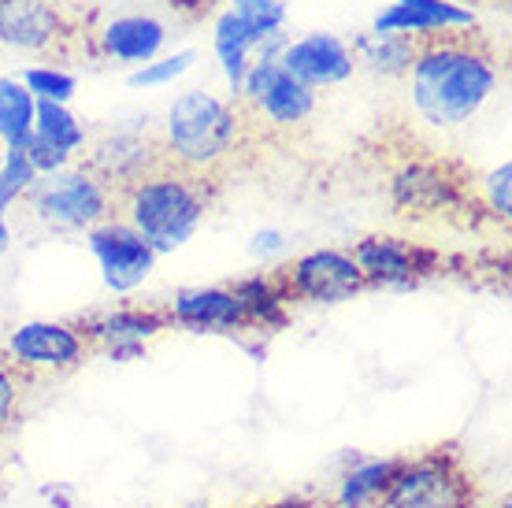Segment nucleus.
<instances>
[{
	"label": "nucleus",
	"instance_id": "nucleus-1",
	"mask_svg": "<svg viewBox=\"0 0 512 508\" xmlns=\"http://www.w3.org/2000/svg\"><path fill=\"white\" fill-rule=\"evenodd\" d=\"M409 101L427 127L457 130L483 112L498 89V60L472 34L416 45L409 64Z\"/></svg>",
	"mask_w": 512,
	"mask_h": 508
},
{
	"label": "nucleus",
	"instance_id": "nucleus-2",
	"mask_svg": "<svg viewBox=\"0 0 512 508\" xmlns=\"http://www.w3.org/2000/svg\"><path fill=\"white\" fill-rule=\"evenodd\" d=\"M249 130L253 123L238 101L216 97L208 89H186L182 97L171 101L156 138L171 167L216 182L234 164V156L245 149Z\"/></svg>",
	"mask_w": 512,
	"mask_h": 508
},
{
	"label": "nucleus",
	"instance_id": "nucleus-3",
	"mask_svg": "<svg viewBox=\"0 0 512 508\" xmlns=\"http://www.w3.org/2000/svg\"><path fill=\"white\" fill-rule=\"evenodd\" d=\"M116 216L138 230L156 256L175 253L205 223L208 182L164 164L119 193Z\"/></svg>",
	"mask_w": 512,
	"mask_h": 508
},
{
	"label": "nucleus",
	"instance_id": "nucleus-4",
	"mask_svg": "<svg viewBox=\"0 0 512 508\" xmlns=\"http://www.w3.org/2000/svg\"><path fill=\"white\" fill-rule=\"evenodd\" d=\"M38 223L60 234L90 230L116 216L119 193L108 190L101 178L86 167H64L56 175H41L23 197Z\"/></svg>",
	"mask_w": 512,
	"mask_h": 508
},
{
	"label": "nucleus",
	"instance_id": "nucleus-5",
	"mask_svg": "<svg viewBox=\"0 0 512 508\" xmlns=\"http://www.w3.org/2000/svg\"><path fill=\"white\" fill-rule=\"evenodd\" d=\"M379 508H479L475 479L449 449L401 460Z\"/></svg>",
	"mask_w": 512,
	"mask_h": 508
},
{
	"label": "nucleus",
	"instance_id": "nucleus-6",
	"mask_svg": "<svg viewBox=\"0 0 512 508\" xmlns=\"http://www.w3.org/2000/svg\"><path fill=\"white\" fill-rule=\"evenodd\" d=\"M90 342L82 327L60 323V319H26L8 331L4 338V360L12 364L26 382L52 379V375H71L86 364Z\"/></svg>",
	"mask_w": 512,
	"mask_h": 508
},
{
	"label": "nucleus",
	"instance_id": "nucleus-7",
	"mask_svg": "<svg viewBox=\"0 0 512 508\" xmlns=\"http://www.w3.org/2000/svg\"><path fill=\"white\" fill-rule=\"evenodd\" d=\"M242 112L249 123H268L275 130H297L316 115L320 97L297 78H290L275 60H256L242 82Z\"/></svg>",
	"mask_w": 512,
	"mask_h": 508
},
{
	"label": "nucleus",
	"instance_id": "nucleus-8",
	"mask_svg": "<svg viewBox=\"0 0 512 508\" xmlns=\"http://www.w3.org/2000/svg\"><path fill=\"white\" fill-rule=\"evenodd\" d=\"M275 275L290 301H308V305H342V301H353L360 290H368L353 256L331 245L297 256L294 264H286Z\"/></svg>",
	"mask_w": 512,
	"mask_h": 508
},
{
	"label": "nucleus",
	"instance_id": "nucleus-9",
	"mask_svg": "<svg viewBox=\"0 0 512 508\" xmlns=\"http://www.w3.org/2000/svg\"><path fill=\"white\" fill-rule=\"evenodd\" d=\"M75 19L60 0H0V45L23 56L64 52Z\"/></svg>",
	"mask_w": 512,
	"mask_h": 508
},
{
	"label": "nucleus",
	"instance_id": "nucleus-10",
	"mask_svg": "<svg viewBox=\"0 0 512 508\" xmlns=\"http://www.w3.org/2000/svg\"><path fill=\"white\" fill-rule=\"evenodd\" d=\"M86 249L93 253V260L101 267L104 286L112 293H134L156 267L153 245L119 216L86 230Z\"/></svg>",
	"mask_w": 512,
	"mask_h": 508
},
{
	"label": "nucleus",
	"instance_id": "nucleus-11",
	"mask_svg": "<svg viewBox=\"0 0 512 508\" xmlns=\"http://www.w3.org/2000/svg\"><path fill=\"white\" fill-rule=\"evenodd\" d=\"M164 164L167 160L156 134H149V130H112V134L93 141L82 167L101 178L108 190L123 193L138 178L153 175L156 167Z\"/></svg>",
	"mask_w": 512,
	"mask_h": 508
},
{
	"label": "nucleus",
	"instance_id": "nucleus-12",
	"mask_svg": "<svg viewBox=\"0 0 512 508\" xmlns=\"http://www.w3.org/2000/svg\"><path fill=\"white\" fill-rule=\"evenodd\" d=\"M275 64L290 78H297L301 86L320 93V89H334L349 82L357 71V56H353L346 38H338L331 30H312V34L286 41V49Z\"/></svg>",
	"mask_w": 512,
	"mask_h": 508
},
{
	"label": "nucleus",
	"instance_id": "nucleus-13",
	"mask_svg": "<svg viewBox=\"0 0 512 508\" xmlns=\"http://www.w3.org/2000/svg\"><path fill=\"white\" fill-rule=\"evenodd\" d=\"M475 12L453 0H394L379 8L368 34H401L412 41L431 38H457L475 30Z\"/></svg>",
	"mask_w": 512,
	"mask_h": 508
},
{
	"label": "nucleus",
	"instance_id": "nucleus-14",
	"mask_svg": "<svg viewBox=\"0 0 512 508\" xmlns=\"http://www.w3.org/2000/svg\"><path fill=\"white\" fill-rule=\"evenodd\" d=\"M353 264H357L364 286H386V290H409L431 271L435 256L412 242L390 238V234H368L360 238L353 249Z\"/></svg>",
	"mask_w": 512,
	"mask_h": 508
},
{
	"label": "nucleus",
	"instance_id": "nucleus-15",
	"mask_svg": "<svg viewBox=\"0 0 512 508\" xmlns=\"http://www.w3.org/2000/svg\"><path fill=\"white\" fill-rule=\"evenodd\" d=\"M167 327H171V319L160 308H116V312H104L101 319L86 323L82 334H86L90 349H101L104 356L127 364V360H138L145 345L160 338Z\"/></svg>",
	"mask_w": 512,
	"mask_h": 508
},
{
	"label": "nucleus",
	"instance_id": "nucleus-16",
	"mask_svg": "<svg viewBox=\"0 0 512 508\" xmlns=\"http://www.w3.org/2000/svg\"><path fill=\"white\" fill-rule=\"evenodd\" d=\"M167 319L193 334H238L249 331L245 308L231 286H190L167 305Z\"/></svg>",
	"mask_w": 512,
	"mask_h": 508
},
{
	"label": "nucleus",
	"instance_id": "nucleus-17",
	"mask_svg": "<svg viewBox=\"0 0 512 508\" xmlns=\"http://www.w3.org/2000/svg\"><path fill=\"white\" fill-rule=\"evenodd\" d=\"M167 23L156 19L149 12H130V15H116L93 34L97 41V52L104 60H116V64L127 67H145L149 60H156L167 45Z\"/></svg>",
	"mask_w": 512,
	"mask_h": 508
},
{
	"label": "nucleus",
	"instance_id": "nucleus-18",
	"mask_svg": "<svg viewBox=\"0 0 512 508\" xmlns=\"http://www.w3.org/2000/svg\"><path fill=\"white\" fill-rule=\"evenodd\" d=\"M390 197H394L397 208L405 212H416V216H427V212H442V208H453L461 190L457 182L442 171L438 164H405L390 178Z\"/></svg>",
	"mask_w": 512,
	"mask_h": 508
},
{
	"label": "nucleus",
	"instance_id": "nucleus-19",
	"mask_svg": "<svg viewBox=\"0 0 512 508\" xmlns=\"http://www.w3.org/2000/svg\"><path fill=\"white\" fill-rule=\"evenodd\" d=\"M256 34L249 26L231 12V8H223L216 15V23H212V52H216L219 67H223V78H227V86H231V101L242 97V82L249 75V67H253V52H256Z\"/></svg>",
	"mask_w": 512,
	"mask_h": 508
},
{
	"label": "nucleus",
	"instance_id": "nucleus-20",
	"mask_svg": "<svg viewBox=\"0 0 512 508\" xmlns=\"http://www.w3.org/2000/svg\"><path fill=\"white\" fill-rule=\"evenodd\" d=\"M231 290L242 301L249 327H260V331H282L286 327V319H290V297L282 290L279 275H264L260 271V275L234 282Z\"/></svg>",
	"mask_w": 512,
	"mask_h": 508
},
{
	"label": "nucleus",
	"instance_id": "nucleus-21",
	"mask_svg": "<svg viewBox=\"0 0 512 508\" xmlns=\"http://www.w3.org/2000/svg\"><path fill=\"white\" fill-rule=\"evenodd\" d=\"M401 460H360L342 475V483L334 490V508H379L386 486L394 479Z\"/></svg>",
	"mask_w": 512,
	"mask_h": 508
},
{
	"label": "nucleus",
	"instance_id": "nucleus-22",
	"mask_svg": "<svg viewBox=\"0 0 512 508\" xmlns=\"http://www.w3.org/2000/svg\"><path fill=\"white\" fill-rule=\"evenodd\" d=\"M416 45L420 41L401 38V34H357L349 49L357 56V67H368L372 75H383V78H401L409 75Z\"/></svg>",
	"mask_w": 512,
	"mask_h": 508
},
{
	"label": "nucleus",
	"instance_id": "nucleus-23",
	"mask_svg": "<svg viewBox=\"0 0 512 508\" xmlns=\"http://www.w3.org/2000/svg\"><path fill=\"white\" fill-rule=\"evenodd\" d=\"M34 134L45 138L49 145H56L71 160L90 145V134L82 127V119L67 104H52V101H38V108H34Z\"/></svg>",
	"mask_w": 512,
	"mask_h": 508
},
{
	"label": "nucleus",
	"instance_id": "nucleus-24",
	"mask_svg": "<svg viewBox=\"0 0 512 508\" xmlns=\"http://www.w3.org/2000/svg\"><path fill=\"white\" fill-rule=\"evenodd\" d=\"M34 93L19 78H0V141L8 149H19L34 134Z\"/></svg>",
	"mask_w": 512,
	"mask_h": 508
},
{
	"label": "nucleus",
	"instance_id": "nucleus-25",
	"mask_svg": "<svg viewBox=\"0 0 512 508\" xmlns=\"http://www.w3.org/2000/svg\"><path fill=\"white\" fill-rule=\"evenodd\" d=\"M19 82L34 93V101H52V104H67L78 89V78L71 75V71H64V67H56V64L26 67L23 75H19Z\"/></svg>",
	"mask_w": 512,
	"mask_h": 508
},
{
	"label": "nucleus",
	"instance_id": "nucleus-26",
	"mask_svg": "<svg viewBox=\"0 0 512 508\" xmlns=\"http://www.w3.org/2000/svg\"><path fill=\"white\" fill-rule=\"evenodd\" d=\"M193 64H197V49H179V52H171V56H156V60H149L145 67H134L127 82L134 89H160L186 75Z\"/></svg>",
	"mask_w": 512,
	"mask_h": 508
},
{
	"label": "nucleus",
	"instance_id": "nucleus-27",
	"mask_svg": "<svg viewBox=\"0 0 512 508\" xmlns=\"http://www.w3.org/2000/svg\"><path fill=\"white\" fill-rule=\"evenodd\" d=\"M38 171L26 160L23 149H4V167H0V216L12 208L15 201H23L26 190L38 182Z\"/></svg>",
	"mask_w": 512,
	"mask_h": 508
},
{
	"label": "nucleus",
	"instance_id": "nucleus-28",
	"mask_svg": "<svg viewBox=\"0 0 512 508\" xmlns=\"http://www.w3.org/2000/svg\"><path fill=\"white\" fill-rule=\"evenodd\" d=\"M238 19H242L256 38H268V34H279L286 30V0H231L227 4Z\"/></svg>",
	"mask_w": 512,
	"mask_h": 508
},
{
	"label": "nucleus",
	"instance_id": "nucleus-29",
	"mask_svg": "<svg viewBox=\"0 0 512 508\" xmlns=\"http://www.w3.org/2000/svg\"><path fill=\"white\" fill-rule=\"evenodd\" d=\"M23 390L26 379L19 371L0 356V434L12 431L15 420H19V405H23Z\"/></svg>",
	"mask_w": 512,
	"mask_h": 508
},
{
	"label": "nucleus",
	"instance_id": "nucleus-30",
	"mask_svg": "<svg viewBox=\"0 0 512 508\" xmlns=\"http://www.w3.org/2000/svg\"><path fill=\"white\" fill-rule=\"evenodd\" d=\"M483 201H487L490 216H498L501 223L512 219V164L509 160L501 167H494V171L483 178Z\"/></svg>",
	"mask_w": 512,
	"mask_h": 508
},
{
	"label": "nucleus",
	"instance_id": "nucleus-31",
	"mask_svg": "<svg viewBox=\"0 0 512 508\" xmlns=\"http://www.w3.org/2000/svg\"><path fill=\"white\" fill-rule=\"evenodd\" d=\"M26 153V160L34 164V171L38 175H56V171H64V167H71V156L60 153L56 145H49L45 138H38V134H30V138L19 145Z\"/></svg>",
	"mask_w": 512,
	"mask_h": 508
},
{
	"label": "nucleus",
	"instance_id": "nucleus-32",
	"mask_svg": "<svg viewBox=\"0 0 512 508\" xmlns=\"http://www.w3.org/2000/svg\"><path fill=\"white\" fill-rule=\"evenodd\" d=\"M286 249V234L282 230H260L253 238V245H249V253L260 256V260H268V256L282 253Z\"/></svg>",
	"mask_w": 512,
	"mask_h": 508
},
{
	"label": "nucleus",
	"instance_id": "nucleus-33",
	"mask_svg": "<svg viewBox=\"0 0 512 508\" xmlns=\"http://www.w3.org/2000/svg\"><path fill=\"white\" fill-rule=\"evenodd\" d=\"M216 0H171V8H179V12H190V15H205Z\"/></svg>",
	"mask_w": 512,
	"mask_h": 508
},
{
	"label": "nucleus",
	"instance_id": "nucleus-34",
	"mask_svg": "<svg viewBox=\"0 0 512 508\" xmlns=\"http://www.w3.org/2000/svg\"><path fill=\"white\" fill-rule=\"evenodd\" d=\"M8 245H12V227H8V219L0 216V256L8 253Z\"/></svg>",
	"mask_w": 512,
	"mask_h": 508
},
{
	"label": "nucleus",
	"instance_id": "nucleus-35",
	"mask_svg": "<svg viewBox=\"0 0 512 508\" xmlns=\"http://www.w3.org/2000/svg\"><path fill=\"white\" fill-rule=\"evenodd\" d=\"M4 149H8V145H4V141H0V167H4Z\"/></svg>",
	"mask_w": 512,
	"mask_h": 508
},
{
	"label": "nucleus",
	"instance_id": "nucleus-36",
	"mask_svg": "<svg viewBox=\"0 0 512 508\" xmlns=\"http://www.w3.org/2000/svg\"><path fill=\"white\" fill-rule=\"evenodd\" d=\"M501 508H512V505H509V501H505V505H501Z\"/></svg>",
	"mask_w": 512,
	"mask_h": 508
}]
</instances>
